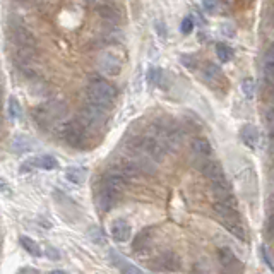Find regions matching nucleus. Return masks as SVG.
I'll return each mask as SVG.
<instances>
[{"mask_svg": "<svg viewBox=\"0 0 274 274\" xmlns=\"http://www.w3.org/2000/svg\"><path fill=\"white\" fill-rule=\"evenodd\" d=\"M214 211L218 212L221 223L230 233L235 235L238 240L247 242V228L242 221V216L238 212L237 206H228L223 202H214Z\"/></svg>", "mask_w": 274, "mask_h": 274, "instance_id": "obj_1", "label": "nucleus"}, {"mask_svg": "<svg viewBox=\"0 0 274 274\" xmlns=\"http://www.w3.org/2000/svg\"><path fill=\"white\" fill-rule=\"evenodd\" d=\"M88 99L89 103H94V105H101V106H110L117 98V89L115 86L110 84L108 81L103 79H94L88 84Z\"/></svg>", "mask_w": 274, "mask_h": 274, "instance_id": "obj_2", "label": "nucleus"}, {"mask_svg": "<svg viewBox=\"0 0 274 274\" xmlns=\"http://www.w3.org/2000/svg\"><path fill=\"white\" fill-rule=\"evenodd\" d=\"M62 139L72 147H86L88 142V127L81 120H72L64 125L62 129Z\"/></svg>", "mask_w": 274, "mask_h": 274, "instance_id": "obj_3", "label": "nucleus"}, {"mask_svg": "<svg viewBox=\"0 0 274 274\" xmlns=\"http://www.w3.org/2000/svg\"><path fill=\"white\" fill-rule=\"evenodd\" d=\"M211 189H212V195H214L216 202H223V204H228V206H238L237 197H235L233 189H232V184H230V180L226 178L225 173L212 178Z\"/></svg>", "mask_w": 274, "mask_h": 274, "instance_id": "obj_4", "label": "nucleus"}, {"mask_svg": "<svg viewBox=\"0 0 274 274\" xmlns=\"http://www.w3.org/2000/svg\"><path fill=\"white\" fill-rule=\"evenodd\" d=\"M106 119H108L106 106L94 105V103H89L81 113V122L88 127V130L103 127L106 124Z\"/></svg>", "mask_w": 274, "mask_h": 274, "instance_id": "obj_5", "label": "nucleus"}, {"mask_svg": "<svg viewBox=\"0 0 274 274\" xmlns=\"http://www.w3.org/2000/svg\"><path fill=\"white\" fill-rule=\"evenodd\" d=\"M60 167L59 159L50 154H43L38 158H29L21 165V173L31 172V170H57Z\"/></svg>", "mask_w": 274, "mask_h": 274, "instance_id": "obj_6", "label": "nucleus"}, {"mask_svg": "<svg viewBox=\"0 0 274 274\" xmlns=\"http://www.w3.org/2000/svg\"><path fill=\"white\" fill-rule=\"evenodd\" d=\"M11 38L14 40V43L19 46L23 53L33 50L34 45H36V40H34L31 31H29V29H26L24 26H14V28H12V31H11Z\"/></svg>", "mask_w": 274, "mask_h": 274, "instance_id": "obj_7", "label": "nucleus"}, {"mask_svg": "<svg viewBox=\"0 0 274 274\" xmlns=\"http://www.w3.org/2000/svg\"><path fill=\"white\" fill-rule=\"evenodd\" d=\"M202 77H204V81L207 82V86L212 89L226 88V77H225L223 71H221L216 64H207L206 67H204Z\"/></svg>", "mask_w": 274, "mask_h": 274, "instance_id": "obj_8", "label": "nucleus"}, {"mask_svg": "<svg viewBox=\"0 0 274 274\" xmlns=\"http://www.w3.org/2000/svg\"><path fill=\"white\" fill-rule=\"evenodd\" d=\"M110 235L117 243H125V242L130 240V237H132V228H130L127 220L119 218V220H115L112 223Z\"/></svg>", "mask_w": 274, "mask_h": 274, "instance_id": "obj_9", "label": "nucleus"}, {"mask_svg": "<svg viewBox=\"0 0 274 274\" xmlns=\"http://www.w3.org/2000/svg\"><path fill=\"white\" fill-rule=\"evenodd\" d=\"M240 141L242 144H245L249 149H257L259 142H260V134L255 125L252 124H245L240 129Z\"/></svg>", "mask_w": 274, "mask_h": 274, "instance_id": "obj_10", "label": "nucleus"}, {"mask_svg": "<svg viewBox=\"0 0 274 274\" xmlns=\"http://www.w3.org/2000/svg\"><path fill=\"white\" fill-rule=\"evenodd\" d=\"M218 259H220V264L223 266L226 271H242V262L238 260L237 255L233 254L232 249L228 247H221L218 250Z\"/></svg>", "mask_w": 274, "mask_h": 274, "instance_id": "obj_11", "label": "nucleus"}, {"mask_svg": "<svg viewBox=\"0 0 274 274\" xmlns=\"http://www.w3.org/2000/svg\"><path fill=\"white\" fill-rule=\"evenodd\" d=\"M99 69L108 76H119L122 71V62L117 55L113 53H103L99 59Z\"/></svg>", "mask_w": 274, "mask_h": 274, "instance_id": "obj_12", "label": "nucleus"}, {"mask_svg": "<svg viewBox=\"0 0 274 274\" xmlns=\"http://www.w3.org/2000/svg\"><path fill=\"white\" fill-rule=\"evenodd\" d=\"M110 259H112V264L119 269L120 272H125V274H141L142 269H139L137 266H134L132 262H129L124 255H120L117 250H110Z\"/></svg>", "mask_w": 274, "mask_h": 274, "instance_id": "obj_13", "label": "nucleus"}, {"mask_svg": "<svg viewBox=\"0 0 274 274\" xmlns=\"http://www.w3.org/2000/svg\"><path fill=\"white\" fill-rule=\"evenodd\" d=\"M65 178L76 185H82L88 178V170L79 167H69L65 170Z\"/></svg>", "mask_w": 274, "mask_h": 274, "instance_id": "obj_14", "label": "nucleus"}, {"mask_svg": "<svg viewBox=\"0 0 274 274\" xmlns=\"http://www.w3.org/2000/svg\"><path fill=\"white\" fill-rule=\"evenodd\" d=\"M192 149H194V153L197 154V156H201V158H209V156L212 154V146H211V142L207 141L206 137L194 139Z\"/></svg>", "mask_w": 274, "mask_h": 274, "instance_id": "obj_15", "label": "nucleus"}, {"mask_svg": "<svg viewBox=\"0 0 274 274\" xmlns=\"http://www.w3.org/2000/svg\"><path fill=\"white\" fill-rule=\"evenodd\" d=\"M19 243H21V247L28 252L29 255H33V257H40V255L43 254L41 249H40V245H38L36 242L33 240V238H29V237H19Z\"/></svg>", "mask_w": 274, "mask_h": 274, "instance_id": "obj_16", "label": "nucleus"}, {"mask_svg": "<svg viewBox=\"0 0 274 274\" xmlns=\"http://www.w3.org/2000/svg\"><path fill=\"white\" fill-rule=\"evenodd\" d=\"M33 147V141L26 136H16V139L12 141V149L17 151V153H29Z\"/></svg>", "mask_w": 274, "mask_h": 274, "instance_id": "obj_17", "label": "nucleus"}, {"mask_svg": "<svg viewBox=\"0 0 274 274\" xmlns=\"http://www.w3.org/2000/svg\"><path fill=\"white\" fill-rule=\"evenodd\" d=\"M202 173L209 178V180H212V178L223 175L225 172H223V167H221L218 161H206L202 163Z\"/></svg>", "mask_w": 274, "mask_h": 274, "instance_id": "obj_18", "label": "nucleus"}, {"mask_svg": "<svg viewBox=\"0 0 274 274\" xmlns=\"http://www.w3.org/2000/svg\"><path fill=\"white\" fill-rule=\"evenodd\" d=\"M159 260H161V271H177L178 269V259L172 252H167L165 255H161Z\"/></svg>", "mask_w": 274, "mask_h": 274, "instance_id": "obj_19", "label": "nucleus"}, {"mask_svg": "<svg viewBox=\"0 0 274 274\" xmlns=\"http://www.w3.org/2000/svg\"><path fill=\"white\" fill-rule=\"evenodd\" d=\"M88 237H89V240L93 243H96V245H106V235L101 228H89Z\"/></svg>", "mask_w": 274, "mask_h": 274, "instance_id": "obj_20", "label": "nucleus"}, {"mask_svg": "<svg viewBox=\"0 0 274 274\" xmlns=\"http://www.w3.org/2000/svg\"><path fill=\"white\" fill-rule=\"evenodd\" d=\"M216 55H218L221 62H230L233 57V51L230 46H226L225 43H218V45H216Z\"/></svg>", "mask_w": 274, "mask_h": 274, "instance_id": "obj_21", "label": "nucleus"}, {"mask_svg": "<svg viewBox=\"0 0 274 274\" xmlns=\"http://www.w3.org/2000/svg\"><path fill=\"white\" fill-rule=\"evenodd\" d=\"M242 91L247 99H252L255 96V81L252 79V77H247V79L242 82Z\"/></svg>", "mask_w": 274, "mask_h": 274, "instance_id": "obj_22", "label": "nucleus"}, {"mask_svg": "<svg viewBox=\"0 0 274 274\" xmlns=\"http://www.w3.org/2000/svg\"><path fill=\"white\" fill-rule=\"evenodd\" d=\"M9 117H11V120H16L21 117V105L16 96L9 98Z\"/></svg>", "mask_w": 274, "mask_h": 274, "instance_id": "obj_23", "label": "nucleus"}, {"mask_svg": "<svg viewBox=\"0 0 274 274\" xmlns=\"http://www.w3.org/2000/svg\"><path fill=\"white\" fill-rule=\"evenodd\" d=\"M264 77L269 86H274V60H266L264 65Z\"/></svg>", "mask_w": 274, "mask_h": 274, "instance_id": "obj_24", "label": "nucleus"}, {"mask_svg": "<svg viewBox=\"0 0 274 274\" xmlns=\"http://www.w3.org/2000/svg\"><path fill=\"white\" fill-rule=\"evenodd\" d=\"M159 79H161V69L149 67V71H147V82L156 86V84H159Z\"/></svg>", "mask_w": 274, "mask_h": 274, "instance_id": "obj_25", "label": "nucleus"}, {"mask_svg": "<svg viewBox=\"0 0 274 274\" xmlns=\"http://www.w3.org/2000/svg\"><path fill=\"white\" fill-rule=\"evenodd\" d=\"M202 7L206 12L209 14H214L216 9H218V0H202Z\"/></svg>", "mask_w": 274, "mask_h": 274, "instance_id": "obj_26", "label": "nucleus"}, {"mask_svg": "<svg viewBox=\"0 0 274 274\" xmlns=\"http://www.w3.org/2000/svg\"><path fill=\"white\" fill-rule=\"evenodd\" d=\"M180 29H182V33H184V34H189L190 31H192V29H194V19H192V17H185V19L182 21Z\"/></svg>", "mask_w": 274, "mask_h": 274, "instance_id": "obj_27", "label": "nucleus"}, {"mask_svg": "<svg viewBox=\"0 0 274 274\" xmlns=\"http://www.w3.org/2000/svg\"><path fill=\"white\" fill-rule=\"evenodd\" d=\"M45 255H46V257H48L50 260H59V259H60V252L57 250L55 247H50V245L45 249Z\"/></svg>", "mask_w": 274, "mask_h": 274, "instance_id": "obj_28", "label": "nucleus"}, {"mask_svg": "<svg viewBox=\"0 0 274 274\" xmlns=\"http://www.w3.org/2000/svg\"><path fill=\"white\" fill-rule=\"evenodd\" d=\"M260 254H262V259H264V262H266L269 267H272V269H274L272 262H271V259H269V255H267V252H266V247H262V249H260Z\"/></svg>", "mask_w": 274, "mask_h": 274, "instance_id": "obj_29", "label": "nucleus"}, {"mask_svg": "<svg viewBox=\"0 0 274 274\" xmlns=\"http://www.w3.org/2000/svg\"><path fill=\"white\" fill-rule=\"evenodd\" d=\"M223 34H226V36H233L235 34V28L232 24H223Z\"/></svg>", "mask_w": 274, "mask_h": 274, "instance_id": "obj_30", "label": "nucleus"}, {"mask_svg": "<svg viewBox=\"0 0 274 274\" xmlns=\"http://www.w3.org/2000/svg\"><path fill=\"white\" fill-rule=\"evenodd\" d=\"M19 272L21 274H38V272H40V269H33V267H21L19 269Z\"/></svg>", "mask_w": 274, "mask_h": 274, "instance_id": "obj_31", "label": "nucleus"}, {"mask_svg": "<svg viewBox=\"0 0 274 274\" xmlns=\"http://www.w3.org/2000/svg\"><path fill=\"white\" fill-rule=\"evenodd\" d=\"M266 60H274V43L269 46L267 51H266Z\"/></svg>", "mask_w": 274, "mask_h": 274, "instance_id": "obj_32", "label": "nucleus"}, {"mask_svg": "<svg viewBox=\"0 0 274 274\" xmlns=\"http://www.w3.org/2000/svg\"><path fill=\"white\" fill-rule=\"evenodd\" d=\"M267 232H269V235H274V216H271V220H269V223H267Z\"/></svg>", "mask_w": 274, "mask_h": 274, "instance_id": "obj_33", "label": "nucleus"}, {"mask_svg": "<svg viewBox=\"0 0 274 274\" xmlns=\"http://www.w3.org/2000/svg\"><path fill=\"white\" fill-rule=\"evenodd\" d=\"M65 271H59V269H57V271H51V274H64Z\"/></svg>", "mask_w": 274, "mask_h": 274, "instance_id": "obj_34", "label": "nucleus"}, {"mask_svg": "<svg viewBox=\"0 0 274 274\" xmlns=\"http://www.w3.org/2000/svg\"><path fill=\"white\" fill-rule=\"evenodd\" d=\"M86 2H94V0H86Z\"/></svg>", "mask_w": 274, "mask_h": 274, "instance_id": "obj_35", "label": "nucleus"}, {"mask_svg": "<svg viewBox=\"0 0 274 274\" xmlns=\"http://www.w3.org/2000/svg\"><path fill=\"white\" fill-rule=\"evenodd\" d=\"M272 238H274V235H272Z\"/></svg>", "mask_w": 274, "mask_h": 274, "instance_id": "obj_36", "label": "nucleus"}]
</instances>
